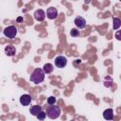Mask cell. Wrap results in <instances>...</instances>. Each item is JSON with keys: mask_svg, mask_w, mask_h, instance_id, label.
Segmentation results:
<instances>
[{"mask_svg": "<svg viewBox=\"0 0 121 121\" xmlns=\"http://www.w3.org/2000/svg\"><path fill=\"white\" fill-rule=\"evenodd\" d=\"M44 79V73L42 68H35L29 77V80L35 84L43 82Z\"/></svg>", "mask_w": 121, "mask_h": 121, "instance_id": "1", "label": "cell"}, {"mask_svg": "<svg viewBox=\"0 0 121 121\" xmlns=\"http://www.w3.org/2000/svg\"><path fill=\"white\" fill-rule=\"evenodd\" d=\"M46 116L50 119H56L60 115V108L55 105H50L46 109Z\"/></svg>", "mask_w": 121, "mask_h": 121, "instance_id": "2", "label": "cell"}, {"mask_svg": "<svg viewBox=\"0 0 121 121\" xmlns=\"http://www.w3.org/2000/svg\"><path fill=\"white\" fill-rule=\"evenodd\" d=\"M3 33L7 38L13 39V38H15V36L17 34V27L15 26H9L4 28Z\"/></svg>", "mask_w": 121, "mask_h": 121, "instance_id": "3", "label": "cell"}, {"mask_svg": "<svg viewBox=\"0 0 121 121\" xmlns=\"http://www.w3.org/2000/svg\"><path fill=\"white\" fill-rule=\"evenodd\" d=\"M67 64V59L64 56H58L55 59V65L58 68H63Z\"/></svg>", "mask_w": 121, "mask_h": 121, "instance_id": "4", "label": "cell"}, {"mask_svg": "<svg viewBox=\"0 0 121 121\" xmlns=\"http://www.w3.org/2000/svg\"><path fill=\"white\" fill-rule=\"evenodd\" d=\"M46 17L50 20H54L58 17V10L54 7H50L46 9Z\"/></svg>", "mask_w": 121, "mask_h": 121, "instance_id": "5", "label": "cell"}, {"mask_svg": "<svg viewBox=\"0 0 121 121\" xmlns=\"http://www.w3.org/2000/svg\"><path fill=\"white\" fill-rule=\"evenodd\" d=\"M74 23L78 28H84L86 26V20L81 16H77L74 20Z\"/></svg>", "mask_w": 121, "mask_h": 121, "instance_id": "6", "label": "cell"}, {"mask_svg": "<svg viewBox=\"0 0 121 121\" xmlns=\"http://www.w3.org/2000/svg\"><path fill=\"white\" fill-rule=\"evenodd\" d=\"M34 18H35V20H37V21H43L44 20V18H45V12H44V10H43V9H37L35 12H34Z\"/></svg>", "mask_w": 121, "mask_h": 121, "instance_id": "7", "label": "cell"}, {"mask_svg": "<svg viewBox=\"0 0 121 121\" xmlns=\"http://www.w3.org/2000/svg\"><path fill=\"white\" fill-rule=\"evenodd\" d=\"M31 102V96L29 95H23L20 96V103L23 105V106H27L29 105Z\"/></svg>", "mask_w": 121, "mask_h": 121, "instance_id": "8", "label": "cell"}, {"mask_svg": "<svg viewBox=\"0 0 121 121\" xmlns=\"http://www.w3.org/2000/svg\"><path fill=\"white\" fill-rule=\"evenodd\" d=\"M103 117H104V119H106L108 121H112L113 119V111H112V109H111V108L106 109L103 112Z\"/></svg>", "mask_w": 121, "mask_h": 121, "instance_id": "9", "label": "cell"}, {"mask_svg": "<svg viewBox=\"0 0 121 121\" xmlns=\"http://www.w3.org/2000/svg\"><path fill=\"white\" fill-rule=\"evenodd\" d=\"M15 53H16V49H15V47H14L13 45L9 44V45H7V46L5 47V54H6L7 56L12 57V56L15 55Z\"/></svg>", "mask_w": 121, "mask_h": 121, "instance_id": "10", "label": "cell"}, {"mask_svg": "<svg viewBox=\"0 0 121 121\" xmlns=\"http://www.w3.org/2000/svg\"><path fill=\"white\" fill-rule=\"evenodd\" d=\"M41 111H43L42 110V107L41 106H39V105H34V106H31L30 107V109H29V112H30V113L32 114V115H37Z\"/></svg>", "mask_w": 121, "mask_h": 121, "instance_id": "11", "label": "cell"}, {"mask_svg": "<svg viewBox=\"0 0 121 121\" xmlns=\"http://www.w3.org/2000/svg\"><path fill=\"white\" fill-rule=\"evenodd\" d=\"M42 69L44 74H50L53 71V65L51 63H45V64H43Z\"/></svg>", "mask_w": 121, "mask_h": 121, "instance_id": "12", "label": "cell"}, {"mask_svg": "<svg viewBox=\"0 0 121 121\" xmlns=\"http://www.w3.org/2000/svg\"><path fill=\"white\" fill-rule=\"evenodd\" d=\"M120 26H121V21H120V19L117 18V17H114V18H113V26H112L113 29H114V30H115V29H118V28L120 27Z\"/></svg>", "mask_w": 121, "mask_h": 121, "instance_id": "13", "label": "cell"}, {"mask_svg": "<svg viewBox=\"0 0 121 121\" xmlns=\"http://www.w3.org/2000/svg\"><path fill=\"white\" fill-rule=\"evenodd\" d=\"M56 101H57V99H56V97L54 95H51V96H49L47 98V104L48 105H55Z\"/></svg>", "mask_w": 121, "mask_h": 121, "instance_id": "14", "label": "cell"}, {"mask_svg": "<svg viewBox=\"0 0 121 121\" xmlns=\"http://www.w3.org/2000/svg\"><path fill=\"white\" fill-rule=\"evenodd\" d=\"M70 35L72 36V37H78V35H79V31L77 29V28H72L71 30H70Z\"/></svg>", "mask_w": 121, "mask_h": 121, "instance_id": "15", "label": "cell"}, {"mask_svg": "<svg viewBox=\"0 0 121 121\" xmlns=\"http://www.w3.org/2000/svg\"><path fill=\"white\" fill-rule=\"evenodd\" d=\"M37 118L39 119V120H43L44 118H45V116H46V113H45V112H43V111H41L37 115Z\"/></svg>", "mask_w": 121, "mask_h": 121, "instance_id": "16", "label": "cell"}, {"mask_svg": "<svg viewBox=\"0 0 121 121\" xmlns=\"http://www.w3.org/2000/svg\"><path fill=\"white\" fill-rule=\"evenodd\" d=\"M115 37H116V39H117V40H119V41L121 40V38H120V31H119V30L116 32V34H115Z\"/></svg>", "mask_w": 121, "mask_h": 121, "instance_id": "17", "label": "cell"}, {"mask_svg": "<svg viewBox=\"0 0 121 121\" xmlns=\"http://www.w3.org/2000/svg\"><path fill=\"white\" fill-rule=\"evenodd\" d=\"M21 21H23V18L22 17H18L17 18V22H21Z\"/></svg>", "mask_w": 121, "mask_h": 121, "instance_id": "18", "label": "cell"}]
</instances>
